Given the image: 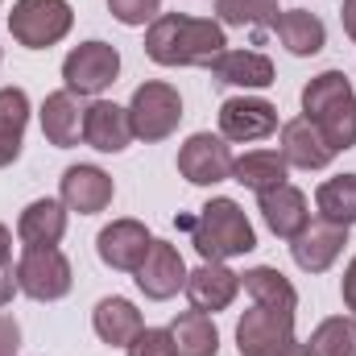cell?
<instances>
[{"instance_id":"obj_1","label":"cell","mask_w":356,"mask_h":356,"mask_svg":"<svg viewBox=\"0 0 356 356\" xmlns=\"http://www.w3.org/2000/svg\"><path fill=\"white\" fill-rule=\"evenodd\" d=\"M224 50H228L224 25L211 17L162 13L145 29V54L158 67H211Z\"/></svg>"},{"instance_id":"obj_2","label":"cell","mask_w":356,"mask_h":356,"mask_svg":"<svg viewBox=\"0 0 356 356\" xmlns=\"http://www.w3.org/2000/svg\"><path fill=\"white\" fill-rule=\"evenodd\" d=\"M178 228L191 232V245L203 261H232L257 249V232L245 216V207L228 195L207 199L195 216H178Z\"/></svg>"},{"instance_id":"obj_3","label":"cell","mask_w":356,"mask_h":356,"mask_svg":"<svg viewBox=\"0 0 356 356\" xmlns=\"http://www.w3.org/2000/svg\"><path fill=\"white\" fill-rule=\"evenodd\" d=\"M302 116L315 120L323 141L344 154L356 145V91L344 71H319L302 88Z\"/></svg>"},{"instance_id":"obj_4","label":"cell","mask_w":356,"mask_h":356,"mask_svg":"<svg viewBox=\"0 0 356 356\" xmlns=\"http://www.w3.org/2000/svg\"><path fill=\"white\" fill-rule=\"evenodd\" d=\"M75 25V8L67 0H13L8 33L25 50H50L58 46Z\"/></svg>"},{"instance_id":"obj_5","label":"cell","mask_w":356,"mask_h":356,"mask_svg":"<svg viewBox=\"0 0 356 356\" xmlns=\"http://www.w3.org/2000/svg\"><path fill=\"white\" fill-rule=\"evenodd\" d=\"M236 348L241 356H307V344L294 336V311H269L257 302L236 323Z\"/></svg>"},{"instance_id":"obj_6","label":"cell","mask_w":356,"mask_h":356,"mask_svg":"<svg viewBox=\"0 0 356 356\" xmlns=\"http://www.w3.org/2000/svg\"><path fill=\"white\" fill-rule=\"evenodd\" d=\"M182 120V95L175 83L166 79H149L133 91L129 99V124H133V137L154 145V141H166Z\"/></svg>"},{"instance_id":"obj_7","label":"cell","mask_w":356,"mask_h":356,"mask_svg":"<svg viewBox=\"0 0 356 356\" xmlns=\"http://www.w3.org/2000/svg\"><path fill=\"white\" fill-rule=\"evenodd\" d=\"M75 286V269L58 245L50 249H25L17 257V290L33 302H58Z\"/></svg>"},{"instance_id":"obj_8","label":"cell","mask_w":356,"mask_h":356,"mask_svg":"<svg viewBox=\"0 0 356 356\" xmlns=\"http://www.w3.org/2000/svg\"><path fill=\"white\" fill-rule=\"evenodd\" d=\"M120 75V50L108 42H79L67 58H63V83L75 95H99L116 83Z\"/></svg>"},{"instance_id":"obj_9","label":"cell","mask_w":356,"mask_h":356,"mask_svg":"<svg viewBox=\"0 0 356 356\" xmlns=\"http://www.w3.org/2000/svg\"><path fill=\"white\" fill-rule=\"evenodd\" d=\"M232 149L224 137L216 133H191L178 145V175L186 178L191 186H216L224 178H232Z\"/></svg>"},{"instance_id":"obj_10","label":"cell","mask_w":356,"mask_h":356,"mask_svg":"<svg viewBox=\"0 0 356 356\" xmlns=\"http://www.w3.org/2000/svg\"><path fill=\"white\" fill-rule=\"evenodd\" d=\"M277 133V108L261 95H232L220 104V137L224 141H266Z\"/></svg>"},{"instance_id":"obj_11","label":"cell","mask_w":356,"mask_h":356,"mask_svg":"<svg viewBox=\"0 0 356 356\" xmlns=\"http://www.w3.org/2000/svg\"><path fill=\"white\" fill-rule=\"evenodd\" d=\"M154 236L141 220H112L99 236H95V253L108 269H120V273H137V266L145 261Z\"/></svg>"},{"instance_id":"obj_12","label":"cell","mask_w":356,"mask_h":356,"mask_svg":"<svg viewBox=\"0 0 356 356\" xmlns=\"http://www.w3.org/2000/svg\"><path fill=\"white\" fill-rule=\"evenodd\" d=\"M186 261H182V253H178L170 241H154L149 245V253H145V261L137 266V290L145 294V298H154V302H166V298H175L178 290L186 286Z\"/></svg>"},{"instance_id":"obj_13","label":"cell","mask_w":356,"mask_h":356,"mask_svg":"<svg viewBox=\"0 0 356 356\" xmlns=\"http://www.w3.org/2000/svg\"><path fill=\"white\" fill-rule=\"evenodd\" d=\"M348 245V228L327 224V220H311L294 241H290V257L302 273H327L336 266V257Z\"/></svg>"},{"instance_id":"obj_14","label":"cell","mask_w":356,"mask_h":356,"mask_svg":"<svg viewBox=\"0 0 356 356\" xmlns=\"http://www.w3.org/2000/svg\"><path fill=\"white\" fill-rule=\"evenodd\" d=\"M116 195V182L112 175H104L99 166H67L63 182H58V199L67 211H79V216H99Z\"/></svg>"},{"instance_id":"obj_15","label":"cell","mask_w":356,"mask_h":356,"mask_svg":"<svg viewBox=\"0 0 356 356\" xmlns=\"http://www.w3.org/2000/svg\"><path fill=\"white\" fill-rule=\"evenodd\" d=\"M182 290H186V298H191L195 311L216 315V311H228V307L236 302V294H241V273H232L224 261H203L199 269L186 273V286H182Z\"/></svg>"},{"instance_id":"obj_16","label":"cell","mask_w":356,"mask_h":356,"mask_svg":"<svg viewBox=\"0 0 356 356\" xmlns=\"http://www.w3.org/2000/svg\"><path fill=\"white\" fill-rule=\"evenodd\" d=\"M83 141L99 154H124L133 141L129 108H120L112 99H91L88 112H83Z\"/></svg>"},{"instance_id":"obj_17","label":"cell","mask_w":356,"mask_h":356,"mask_svg":"<svg viewBox=\"0 0 356 356\" xmlns=\"http://www.w3.org/2000/svg\"><path fill=\"white\" fill-rule=\"evenodd\" d=\"M257 207H261V220L269 224V232L282 236V241H294L311 224V203L290 182H282V186H273L266 195H257Z\"/></svg>"},{"instance_id":"obj_18","label":"cell","mask_w":356,"mask_h":356,"mask_svg":"<svg viewBox=\"0 0 356 356\" xmlns=\"http://www.w3.org/2000/svg\"><path fill=\"white\" fill-rule=\"evenodd\" d=\"M83 104H79V95L75 91H50L46 99H42V112H38V120H42V133H46V141L50 145H58V149H71V145H79L83 141Z\"/></svg>"},{"instance_id":"obj_19","label":"cell","mask_w":356,"mask_h":356,"mask_svg":"<svg viewBox=\"0 0 356 356\" xmlns=\"http://www.w3.org/2000/svg\"><path fill=\"white\" fill-rule=\"evenodd\" d=\"M277 154L286 158V166H298V170H323L336 158V149L323 141V133L307 116H294L282 124V149Z\"/></svg>"},{"instance_id":"obj_20","label":"cell","mask_w":356,"mask_h":356,"mask_svg":"<svg viewBox=\"0 0 356 356\" xmlns=\"http://www.w3.org/2000/svg\"><path fill=\"white\" fill-rule=\"evenodd\" d=\"M207 71H211L216 83H224V88H245V91H261L277 79V75H273V63H269L261 50H224Z\"/></svg>"},{"instance_id":"obj_21","label":"cell","mask_w":356,"mask_h":356,"mask_svg":"<svg viewBox=\"0 0 356 356\" xmlns=\"http://www.w3.org/2000/svg\"><path fill=\"white\" fill-rule=\"evenodd\" d=\"M67 236V207L63 199H33L17 216V241L25 249H50Z\"/></svg>"},{"instance_id":"obj_22","label":"cell","mask_w":356,"mask_h":356,"mask_svg":"<svg viewBox=\"0 0 356 356\" xmlns=\"http://www.w3.org/2000/svg\"><path fill=\"white\" fill-rule=\"evenodd\" d=\"M91 327H95V336H99L108 348H129V344L137 340V332L145 327V319H141V311H137L129 298L108 294V298L95 302V311H91Z\"/></svg>"},{"instance_id":"obj_23","label":"cell","mask_w":356,"mask_h":356,"mask_svg":"<svg viewBox=\"0 0 356 356\" xmlns=\"http://www.w3.org/2000/svg\"><path fill=\"white\" fill-rule=\"evenodd\" d=\"M273 33H277V42H282L294 58H311V54H319V50L327 46L323 21H319L315 13H307V8H282Z\"/></svg>"},{"instance_id":"obj_24","label":"cell","mask_w":356,"mask_h":356,"mask_svg":"<svg viewBox=\"0 0 356 356\" xmlns=\"http://www.w3.org/2000/svg\"><path fill=\"white\" fill-rule=\"evenodd\" d=\"M29 124V95L21 88H0V170L21 158Z\"/></svg>"},{"instance_id":"obj_25","label":"cell","mask_w":356,"mask_h":356,"mask_svg":"<svg viewBox=\"0 0 356 356\" xmlns=\"http://www.w3.org/2000/svg\"><path fill=\"white\" fill-rule=\"evenodd\" d=\"M170 336H175V353L178 356H216L220 353V327L207 311H182L175 323H170Z\"/></svg>"},{"instance_id":"obj_26","label":"cell","mask_w":356,"mask_h":356,"mask_svg":"<svg viewBox=\"0 0 356 356\" xmlns=\"http://www.w3.org/2000/svg\"><path fill=\"white\" fill-rule=\"evenodd\" d=\"M286 175H290V166H286V158L277 149H249L245 158L232 162V178L241 186H249L253 195H266L273 186H282Z\"/></svg>"},{"instance_id":"obj_27","label":"cell","mask_w":356,"mask_h":356,"mask_svg":"<svg viewBox=\"0 0 356 356\" xmlns=\"http://www.w3.org/2000/svg\"><path fill=\"white\" fill-rule=\"evenodd\" d=\"M241 286L249 290V298L257 307H269V311H294L298 307V290L290 286V277L273 266H257L249 273H241Z\"/></svg>"},{"instance_id":"obj_28","label":"cell","mask_w":356,"mask_h":356,"mask_svg":"<svg viewBox=\"0 0 356 356\" xmlns=\"http://www.w3.org/2000/svg\"><path fill=\"white\" fill-rule=\"evenodd\" d=\"M315 211H319V220H327V224L353 228L356 224V175H336V178H327V182H319V191H315Z\"/></svg>"},{"instance_id":"obj_29","label":"cell","mask_w":356,"mask_h":356,"mask_svg":"<svg viewBox=\"0 0 356 356\" xmlns=\"http://www.w3.org/2000/svg\"><path fill=\"white\" fill-rule=\"evenodd\" d=\"M282 4L277 0H216V17L220 25H236V29H257L266 33L277 25Z\"/></svg>"},{"instance_id":"obj_30","label":"cell","mask_w":356,"mask_h":356,"mask_svg":"<svg viewBox=\"0 0 356 356\" xmlns=\"http://www.w3.org/2000/svg\"><path fill=\"white\" fill-rule=\"evenodd\" d=\"M307 356H356V319L353 315L323 319L307 340Z\"/></svg>"},{"instance_id":"obj_31","label":"cell","mask_w":356,"mask_h":356,"mask_svg":"<svg viewBox=\"0 0 356 356\" xmlns=\"http://www.w3.org/2000/svg\"><path fill=\"white\" fill-rule=\"evenodd\" d=\"M108 13L120 25H154L162 17V0H108Z\"/></svg>"},{"instance_id":"obj_32","label":"cell","mask_w":356,"mask_h":356,"mask_svg":"<svg viewBox=\"0 0 356 356\" xmlns=\"http://www.w3.org/2000/svg\"><path fill=\"white\" fill-rule=\"evenodd\" d=\"M124 353H129V356H178L170 327H141V332H137V340H133Z\"/></svg>"},{"instance_id":"obj_33","label":"cell","mask_w":356,"mask_h":356,"mask_svg":"<svg viewBox=\"0 0 356 356\" xmlns=\"http://www.w3.org/2000/svg\"><path fill=\"white\" fill-rule=\"evenodd\" d=\"M17 294V266H13V232L0 224V307H8Z\"/></svg>"},{"instance_id":"obj_34","label":"cell","mask_w":356,"mask_h":356,"mask_svg":"<svg viewBox=\"0 0 356 356\" xmlns=\"http://www.w3.org/2000/svg\"><path fill=\"white\" fill-rule=\"evenodd\" d=\"M21 348V323L13 315H0V356H17Z\"/></svg>"},{"instance_id":"obj_35","label":"cell","mask_w":356,"mask_h":356,"mask_svg":"<svg viewBox=\"0 0 356 356\" xmlns=\"http://www.w3.org/2000/svg\"><path fill=\"white\" fill-rule=\"evenodd\" d=\"M340 294H344V307H348V315L356 319V257L348 261V269H344V282H340Z\"/></svg>"},{"instance_id":"obj_36","label":"cell","mask_w":356,"mask_h":356,"mask_svg":"<svg viewBox=\"0 0 356 356\" xmlns=\"http://www.w3.org/2000/svg\"><path fill=\"white\" fill-rule=\"evenodd\" d=\"M340 21H344V33L356 42V0H344V8H340Z\"/></svg>"}]
</instances>
